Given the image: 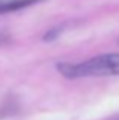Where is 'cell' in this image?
<instances>
[{"mask_svg":"<svg viewBox=\"0 0 119 120\" xmlns=\"http://www.w3.org/2000/svg\"><path fill=\"white\" fill-rule=\"evenodd\" d=\"M57 68L63 76L69 79L90 76H113V75H119V53L99 55L79 64L61 62L57 65Z\"/></svg>","mask_w":119,"mask_h":120,"instance_id":"obj_1","label":"cell"},{"mask_svg":"<svg viewBox=\"0 0 119 120\" xmlns=\"http://www.w3.org/2000/svg\"><path fill=\"white\" fill-rule=\"evenodd\" d=\"M110 120H119V114H118V116H115V117H113V119H110Z\"/></svg>","mask_w":119,"mask_h":120,"instance_id":"obj_4","label":"cell"},{"mask_svg":"<svg viewBox=\"0 0 119 120\" xmlns=\"http://www.w3.org/2000/svg\"><path fill=\"white\" fill-rule=\"evenodd\" d=\"M37 2H40V0H0V14L18 11V9L28 8Z\"/></svg>","mask_w":119,"mask_h":120,"instance_id":"obj_2","label":"cell"},{"mask_svg":"<svg viewBox=\"0 0 119 120\" xmlns=\"http://www.w3.org/2000/svg\"><path fill=\"white\" fill-rule=\"evenodd\" d=\"M9 38L6 35H0V44H3V43H6V41H8Z\"/></svg>","mask_w":119,"mask_h":120,"instance_id":"obj_3","label":"cell"}]
</instances>
